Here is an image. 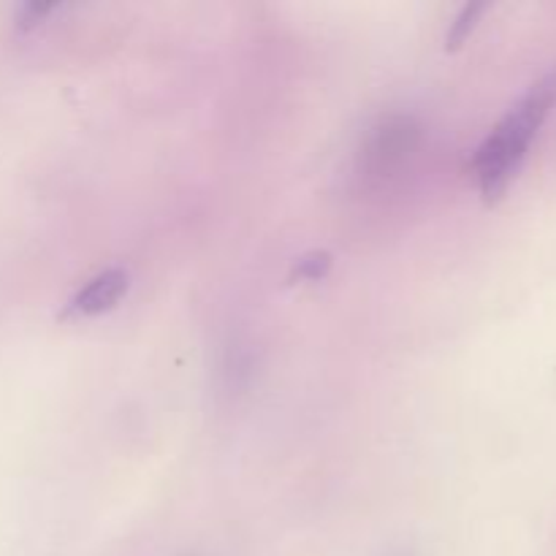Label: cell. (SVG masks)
<instances>
[{
	"mask_svg": "<svg viewBox=\"0 0 556 556\" xmlns=\"http://www.w3.org/2000/svg\"><path fill=\"white\" fill-rule=\"evenodd\" d=\"M556 106V65L548 74H543L514 106L508 109L503 119L494 125L492 134L483 139L472 157V172H476L481 193L489 201L500 199L510 182L519 174L538 130L548 119Z\"/></svg>",
	"mask_w": 556,
	"mask_h": 556,
	"instance_id": "1",
	"label": "cell"
},
{
	"mask_svg": "<svg viewBox=\"0 0 556 556\" xmlns=\"http://www.w3.org/2000/svg\"><path fill=\"white\" fill-rule=\"evenodd\" d=\"M418 139H421V128H418L413 117L391 114V117L380 119L369 130L362 150V168L367 172V177H394L405 166L407 157L416 152Z\"/></svg>",
	"mask_w": 556,
	"mask_h": 556,
	"instance_id": "2",
	"label": "cell"
},
{
	"mask_svg": "<svg viewBox=\"0 0 556 556\" xmlns=\"http://www.w3.org/2000/svg\"><path fill=\"white\" fill-rule=\"evenodd\" d=\"M128 291V271L106 269L92 277L79 293L68 302L63 318H92V315L109 313Z\"/></svg>",
	"mask_w": 556,
	"mask_h": 556,
	"instance_id": "3",
	"label": "cell"
},
{
	"mask_svg": "<svg viewBox=\"0 0 556 556\" xmlns=\"http://www.w3.org/2000/svg\"><path fill=\"white\" fill-rule=\"evenodd\" d=\"M486 11V5L483 3H467L465 9L459 11V16H456L454 22H451V30H448V49H459L462 43H465V38L470 36L472 27L478 25V16Z\"/></svg>",
	"mask_w": 556,
	"mask_h": 556,
	"instance_id": "4",
	"label": "cell"
},
{
	"mask_svg": "<svg viewBox=\"0 0 556 556\" xmlns=\"http://www.w3.org/2000/svg\"><path fill=\"white\" fill-rule=\"evenodd\" d=\"M331 269V255L329 253H309L304 255V258L296 261V266H293V277H299V280H307V282H315L320 280V277H326V271Z\"/></svg>",
	"mask_w": 556,
	"mask_h": 556,
	"instance_id": "5",
	"label": "cell"
}]
</instances>
